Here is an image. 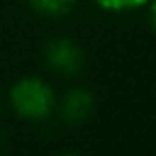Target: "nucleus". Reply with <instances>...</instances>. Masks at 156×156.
<instances>
[{"instance_id":"423d86ee","label":"nucleus","mask_w":156,"mask_h":156,"mask_svg":"<svg viewBox=\"0 0 156 156\" xmlns=\"http://www.w3.org/2000/svg\"><path fill=\"white\" fill-rule=\"evenodd\" d=\"M145 7H147V20H150V28H152V32L156 34V0H150V2H147Z\"/></svg>"},{"instance_id":"f03ea898","label":"nucleus","mask_w":156,"mask_h":156,"mask_svg":"<svg viewBox=\"0 0 156 156\" xmlns=\"http://www.w3.org/2000/svg\"><path fill=\"white\" fill-rule=\"evenodd\" d=\"M43 64L58 77H77L86 66L83 47L71 37H54L43 45Z\"/></svg>"},{"instance_id":"f257e3e1","label":"nucleus","mask_w":156,"mask_h":156,"mask_svg":"<svg viewBox=\"0 0 156 156\" xmlns=\"http://www.w3.org/2000/svg\"><path fill=\"white\" fill-rule=\"evenodd\" d=\"M9 107L28 122H45L56 113L58 94L54 86L39 75H24L9 88Z\"/></svg>"},{"instance_id":"39448f33","label":"nucleus","mask_w":156,"mask_h":156,"mask_svg":"<svg viewBox=\"0 0 156 156\" xmlns=\"http://www.w3.org/2000/svg\"><path fill=\"white\" fill-rule=\"evenodd\" d=\"M92 2L109 13H128V11H137L143 9L150 0H92Z\"/></svg>"},{"instance_id":"7ed1b4c3","label":"nucleus","mask_w":156,"mask_h":156,"mask_svg":"<svg viewBox=\"0 0 156 156\" xmlns=\"http://www.w3.org/2000/svg\"><path fill=\"white\" fill-rule=\"evenodd\" d=\"M96 109V96L86 86L69 88L56 103V113L66 126H81L86 124Z\"/></svg>"},{"instance_id":"20e7f679","label":"nucleus","mask_w":156,"mask_h":156,"mask_svg":"<svg viewBox=\"0 0 156 156\" xmlns=\"http://www.w3.org/2000/svg\"><path fill=\"white\" fill-rule=\"evenodd\" d=\"M79 0H26V5L43 17H64L69 15Z\"/></svg>"}]
</instances>
